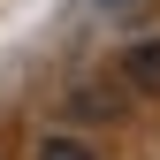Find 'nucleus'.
<instances>
[{"label":"nucleus","mask_w":160,"mask_h":160,"mask_svg":"<svg viewBox=\"0 0 160 160\" xmlns=\"http://www.w3.org/2000/svg\"><path fill=\"white\" fill-rule=\"evenodd\" d=\"M122 76H130V92H160V38H145V46L122 53Z\"/></svg>","instance_id":"1"},{"label":"nucleus","mask_w":160,"mask_h":160,"mask_svg":"<svg viewBox=\"0 0 160 160\" xmlns=\"http://www.w3.org/2000/svg\"><path fill=\"white\" fill-rule=\"evenodd\" d=\"M38 160H92V152H84V145H76V137H53V145H46V152H38Z\"/></svg>","instance_id":"2"}]
</instances>
